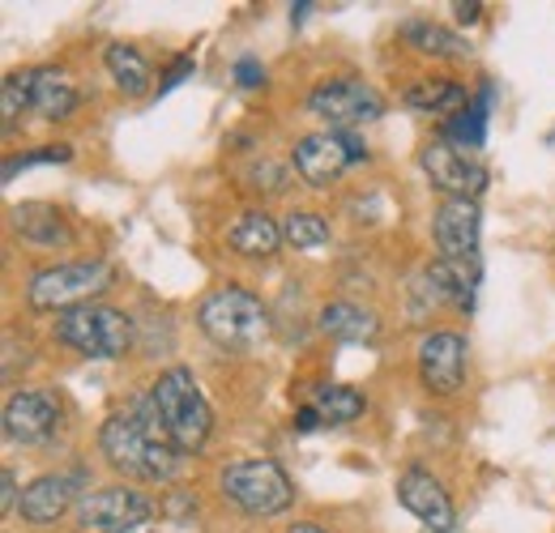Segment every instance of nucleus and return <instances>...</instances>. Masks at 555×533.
<instances>
[{
	"mask_svg": "<svg viewBox=\"0 0 555 533\" xmlns=\"http://www.w3.org/2000/svg\"><path fill=\"white\" fill-rule=\"evenodd\" d=\"M479 235H483V209L479 200H440L431 213V239L440 261L453 265H479Z\"/></svg>",
	"mask_w": 555,
	"mask_h": 533,
	"instance_id": "obj_12",
	"label": "nucleus"
},
{
	"mask_svg": "<svg viewBox=\"0 0 555 533\" xmlns=\"http://www.w3.org/2000/svg\"><path fill=\"white\" fill-rule=\"evenodd\" d=\"M453 13H457V22H466V26H470V22H479L483 4H479V0H457V4H453Z\"/></svg>",
	"mask_w": 555,
	"mask_h": 533,
	"instance_id": "obj_32",
	"label": "nucleus"
},
{
	"mask_svg": "<svg viewBox=\"0 0 555 533\" xmlns=\"http://www.w3.org/2000/svg\"><path fill=\"white\" fill-rule=\"evenodd\" d=\"M308 405L321 414L325 427H343V422H354V418L367 414V398L350 385H317Z\"/></svg>",
	"mask_w": 555,
	"mask_h": 533,
	"instance_id": "obj_23",
	"label": "nucleus"
},
{
	"mask_svg": "<svg viewBox=\"0 0 555 533\" xmlns=\"http://www.w3.org/2000/svg\"><path fill=\"white\" fill-rule=\"evenodd\" d=\"M253 176V188H266V193H286L291 180H295V167H282V162H261L248 171Z\"/></svg>",
	"mask_w": 555,
	"mask_h": 533,
	"instance_id": "obj_28",
	"label": "nucleus"
},
{
	"mask_svg": "<svg viewBox=\"0 0 555 533\" xmlns=\"http://www.w3.org/2000/svg\"><path fill=\"white\" fill-rule=\"evenodd\" d=\"M77 103L81 94L65 68H30V112H39L43 120H69Z\"/></svg>",
	"mask_w": 555,
	"mask_h": 533,
	"instance_id": "obj_17",
	"label": "nucleus"
},
{
	"mask_svg": "<svg viewBox=\"0 0 555 533\" xmlns=\"http://www.w3.org/2000/svg\"><path fill=\"white\" fill-rule=\"evenodd\" d=\"M150 401H154V410H158V422H163L167 440H171L184 457H197V453L206 448L209 431H214V410H209L197 376H193L189 367H167V372L150 385Z\"/></svg>",
	"mask_w": 555,
	"mask_h": 533,
	"instance_id": "obj_2",
	"label": "nucleus"
},
{
	"mask_svg": "<svg viewBox=\"0 0 555 533\" xmlns=\"http://www.w3.org/2000/svg\"><path fill=\"white\" fill-rule=\"evenodd\" d=\"M99 453L116 473L138 478V482H171L184 466V453L167 440L150 393L138 398V405L129 410H116L99 427Z\"/></svg>",
	"mask_w": 555,
	"mask_h": 533,
	"instance_id": "obj_1",
	"label": "nucleus"
},
{
	"mask_svg": "<svg viewBox=\"0 0 555 533\" xmlns=\"http://www.w3.org/2000/svg\"><path fill=\"white\" fill-rule=\"evenodd\" d=\"M235 81H240L244 90H257V86H266V68H261V61H253V56H240V61H235Z\"/></svg>",
	"mask_w": 555,
	"mask_h": 533,
	"instance_id": "obj_29",
	"label": "nucleus"
},
{
	"mask_svg": "<svg viewBox=\"0 0 555 533\" xmlns=\"http://www.w3.org/2000/svg\"><path fill=\"white\" fill-rule=\"evenodd\" d=\"M73 517L81 533H133L158 517V504L138 486H99L77 499Z\"/></svg>",
	"mask_w": 555,
	"mask_h": 533,
	"instance_id": "obj_8",
	"label": "nucleus"
},
{
	"mask_svg": "<svg viewBox=\"0 0 555 533\" xmlns=\"http://www.w3.org/2000/svg\"><path fill=\"white\" fill-rule=\"evenodd\" d=\"M193 56H180V61H176V65L167 68V81H163V86H158V94H167V90H171V86H180V81H189V73H193Z\"/></svg>",
	"mask_w": 555,
	"mask_h": 533,
	"instance_id": "obj_31",
	"label": "nucleus"
},
{
	"mask_svg": "<svg viewBox=\"0 0 555 533\" xmlns=\"http://www.w3.org/2000/svg\"><path fill=\"white\" fill-rule=\"evenodd\" d=\"M398 504L423 521L431 533H449L457 525V508H453V499H449V491L440 486V478H431L427 469H402L398 473Z\"/></svg>",
	"mask_w": 555,
	"mask_h": 533,
	"instance_id": "obj_14",
	"label": "nucleus"
},
{
	"mask_svg": "<svg viewBox=\"0 0 555 533\" xmlns=\"http://www.w3.org/2000/svg\"><path fill=\"white\" fill-rule=\"evenodd\" d=\"M116 282V269L107 261H69V265L39 269L26 286L30 312H73L86 303H99V295Z\"/></svg>",
	"mask_w": 555,
	"mask_h": 533,
	"instance_id": "obj_5",
	"label": "nucleus"
},
{
	"mask_svg": "<svg viewBox=\"0 0 555 533\" xmlns=\"http://www.w3.org/2000/svg\"><path fill=\"white\" fill-rule=\"evenodd\" d=\"M4 440L9 444H26V448H39L56 435L61 427V401L52 398L48 389H22L13 393L4 405Z\"/></svg>",
	"mask_w": 555,
	"mask_h": 533,
	"instance_id": "obj_13",
	"label": "nucleus"
},
{
	"mask_svg": "<svg viewBox=\"0 0 555 533\" xmlns=\"http://www.w3.org/2000/svg\"><path fill=\"white\" fill-rule=\"evenodd\" d=\"M69 158H73L69 145H43V150H30V154H17V158H4V184H9L17 171L43 167V162H69Z\"/></svg>",
	"mask_w": 555,
	"mask_h": 533,
	"instance_id": "obj_27",
	"label": "nucleus"
},
{
	"mask_svg": "<svg viewBox=\"0 0 555 533\" xmlns=\"http://www.w3.org/2000/svg\"><path fill=\"white\" fill-rule=\"evenodd\" d=\"M197 325H202V334L214 346L248 354V350H257L270 337V312H266V303L253 290L218 286V290H209L206 299L197 303Z\"/></svg>",
	"mask_w": 555,
	"mask_h": 533,
	"instance_id": "obj_3",
	"label": "nucleus"
},
{
	"mask_svg": "<svg viewBox=\"0 0 555 533\" xmlns=\"http://www.w3.org/2000/svg\"><path fill=\"white\" fill-rule=\"evenodd\" d=\"M402 103L411 107V112H423V116H444V120H453V116H462L475 99L466 94V86H457V81H415L406 94H402Z\"/></svg>",
	"mask_w": 555,
	"mask_h": 533,
	"instance_id": "obj_20",
	"label": "nucleus"
},
{
	"mask_svg": "<svg viewBox=\"0 0 555 533\" xmlns=\"http://www.w3.org/2000/svg\"><path fill=\"white\" fill-rule=\"evenodd\" d=\"M17 504H22V499H17V473L4 466L0 469V512H4V517H13V512H17Z\"/></svg>",
	"mask_w": 555,
	"mask_h": 533,
	"instance_id": "obj_30",
	"label": "nucleus"
},
{
	"mask_svg": "<svg viewBox=\"0 0 555 533\" xmlns=\"http://www.w3.org/2000/svg\"><path fill=\"white\" fill-rule=\"evenodd\" d=\"M418 385L431 398H453L466 385V367H470V341L457 329H436L418 341L415 354Z\"/></svg>",
	"mask_w": 555,
	"mask_h": 533,
	"instance_id": "obj_11",
	"label": "nucleus"
},
{
	"mask_svg": "<svg viewBox=\"0 0 555 533\" xmlns=\"http://www.w3.org/2000/svg\"><path fill=\"white\" fill-rule=\"evenodd\" d=\"M308 112L330 133H354L385 116V99L376 94V86H367L359 77H330L308 94Z\"/></svg>",
	"mask_w": 555,
	"mask_h": 533,
	"instance_id": "obj_7",
	"label": "nucleus"
},
{
	"mask_svg": "<svg viewBox=\"0 0 555 533\" xmlns=\"http://www.w3.org/2000/svg\"><path fill=\"white\" fill-rule=\"evenodd\" d=\"M103 65H107L112 81H116V90H120L125 99H145V94H150L154 68H150V61L141 56L133 43H107Z\"/></svg>",
	"mask_w": 555,
	"mask_h": 533,
	"instance_id": "obj_21",
	"label": "nucleus"
},
{
	"mask_svg": "<svg viewBox=\"0 0 555 533\" xmlns=\"http://www.w3.org/2000/svg\"><path fill=\"white\" fill-rule=\"evenodd\" d=\"M317 329L325 337H334V341H372L380 334V321H376V312H367V308H359L350 299H334V303L321 308Z\"/></svg>",
	"mask_w": 555,
	"mask_h": 533,
	"instance_id": "obj_19",
	"label": "nucleus"
},
{
	"mask_svg": "<svg viewBox=\"0 0 555 533\" xmlns=\"http://www.w3.org/2000/svg\"><path fill=\"white\" fill-rule=\"evenodd\" d=\"M330 222L321 218V213H312V209H291L286 218H282V239L291 244V248H299V252H317V248H325L330 244Z\"/></svg>",
	"mask_w": 555,
	"mask_h": 533,
	"instance_id": "obj_24",
	"label": "nucleus"
},
{
	"mask_svg": "<svg viewBox=\"0 0 555 533\" xmlns=\"http://www.w3.org/2000/svg\"><path fill=\"white\" fill-rule=\"evenodd\" d=\"M418 167H423L427 184L444 200H479V193L487 188L483 162H475L466 150L449 145L444 136H436L418 150Z\"/></svg>",
	"mask_w": 555,
	"mask_h": 533,
	"instance_id": "obj_10",
	"label": "nucleus"
},
{
	"mask_svg": "<svg viewBox=\"0 0 555 533\" xmlns=\"http://www.w3.org/2000/svg\"><path fill=\"white\" fill-rule=\"evenodd\" d=\"M77 473H39L26 491H22V504H17V512H22V521L26 525H56L69 508H77Z\"/></svg>",
	"mask_w": 555,
	"mask_h": 533,
	"instance_id": "obj_15",
	"label": "nucleus"
},
{
	"mask_svg": "<svg viewBox=\"0 0 555 533\" xmlns=\"http://www.w3.org/2000/svg\"><path fill=\"white\" fill-rule=\"evenodd\" d=\"M52 334L81 359L112 363V359H125L133 350V316L125 308H112V303H86V308L61 312Z\"/></svg>",
	"mask_w": 555,
	"mask_h": 533,
	"instance_id": "obj_4",
	"label": "nucleus"
},
{
	"mask_svg": "<svg viewBox=\"0 0 555 533\" xmlns=\"http://www.w3.org/2000/svg\"><path fill=\"white\" fill-rule=\"evenodd\" d=\"M487 103H491V86L483 90V99L479 103H470L462 116H453V120H444V141L449 145H466V150H483L487 141Z\"/></svg>",
	"mask_w": 555,
	"mask_h": 533,
	"instance_id": "obj_25",
	"label": "nucleus"
},
{
	"mask_svg": "<svg viewBox=\"0 0 555 533\" xmlns=\"http://www.w3.org/2000/svg\"><path fill=\"white\" fill-rule=\"evenodd\" d=\"M402 39L423 52V56H436V61H466L470 56V43H466V35H457V30H449V26H440V22H406L402 26Z\"/></svg>",
	"mask_w": 555,
	"mask_h": 533,
	"instance_id": "obj_22",
	"label": "nucleus"
},
{
	"mask_svg": "<svg viewBox=\"0 0 555 533\" xmlns=\"http://www.w3.org/2000/svg\"><path fill=\"white\" fill-rule=\"evenodd\" d=\"M350 162H367V145L359 141V133H308L295 141L291 167L308 188H330L343 180Z\"/></svg>",
	"mask_w": 555,
	"mask_h": 533,
	"instance_id": "obj_9",
	"label": "nucleus"
},
{
	"mask_svg": "<svg viewBox=\"0 0 555 533\" xmlns=\"http://www.w3.org/2000/svg\"><path fill=\"white\" fill-rule=\"evenodd\" d=\"M282 222H274L266 209H244L231 226H227V248L244 261H270L282 248Z\"/></svg>",
	"mask_w": 555,
	"mask_h": 533,
	"instance_id": "obj_16",
	"label": "nucleus"
},
{
	"mask_svg": "<svg viewBox=\"0 0 555 533\" xmlns=\"http://www.w3.org/2000/svg\"><path fill=\"white\" fill-rule=\"evenodd\" d=\"M218 491L248 517H278L295 504V486L278 461H231L218 473Z\"/></svg>",
	"mask_w": 555,
	"mask_h": 533,
	"instance_id": "obj_6",
	"label": "nucleus"
},
{
	"mask_svg": "<svg viewBox=\"0 0 555 533\" xmlns=\"http://www.w3.org/2000/svg\"><path fill=\"white\" fill-rule=\"evenodd\" d=\"M30 112V68L26 73H9L0 86V116H4V133L13 129V120Z\"/></svg>",
	"mask_w": 555,
	"mask_h": 533,
	"instance_id": "obj_26",
	"label": "nucleus"
},
{
	"mask_svg": "<svg viewBox=\"0 0 555 533\" xmlns=\"http://www.w3.org/2000/svg\"><path fill=\"white\" fill-rule=\"evenodd\" d=\"M13 231L22 239H30L35 248H56V244H69L73 239L65 213L56 205H39V200H26V205L13 209Z\"/></svg>",
	"mask_w": 555,
	"mask_h": 533,
	"instance_id": "obj_18",
	"label": "nucleus"
},
{
	"mask_svg": "<svg viewBox=\"0 0 555 533\" xmlns=\"http://www.w3.org/2000/svg\"><path fill=\"white\" fill-rule=\"evenodd\" d=\"M286 533H325L321 525H308V521H299V525H291Z\"/></svg>",
	"mask_w": 555,
	"mask_h": 533,
	"instance_id": "obj_33",
	"label": "nucleus"
}]
</instances>
